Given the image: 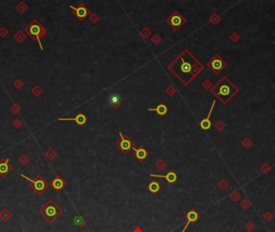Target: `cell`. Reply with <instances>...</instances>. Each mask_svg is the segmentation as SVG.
I'll return each mask as SVG.
<instances>
[{"label": "cell", "instance_id": "obj_1", "mask_svg": "<svg viewBox=\"0 0 275 232\" xmlns=\"http://www.w3.org/2000/svg\"><path fill=\"white\" fill-rule=\"evenodd\" d=\"M168 69L181 83L188 86L204 70V66L188 49H183Z\"/></svg>", "mask_w": 275, "mask_h": 232}, {"label": "cell", "instance_id": "obj_2", "mask_svg": "<svg viewBox=\"0 0 275 232\" xmlns=\"http://www.w3.org/2000/svg\"><path fill=\"white\" fill-rule=\"evenodd\" d=\"M210 90L223 105H226L239 92V89L226 76H224L213 86Z\"/></svg>", "mask_w": 275, "mask_h": 232}, {"label": "cell", "instance_id": "obj_3", "mask_svg": "<svg viewBox=\"0 0 275 232\" xmlns=\"http://www.w3.org/2000/svg\"><path fill=\"white\" fill-rule=\"evenodd\" d=\"M39 213L49 223H53L63 214V209L53 199H49L40 209Z\"/></svg>", "mask_w": 275, "mask_h": 232}, {"label": "cell", "instance_id": "obj_4", "mask_svg": "<svg viewBox=\"0 0 275 232\" xmlns=\"http://www.w3.org/2000/svg\"><path fill=\"white\" fill-rule=\"evenodd\" d=\"M24 32L27 33L33 41H38L40 49L41 50L44 49L40 40L43 37H44L45 35L47 34V31L37 20H34L32 23H29L28 27L24 29Z\"/></svg>", "mask_w": 275, "mask_h": 232}, {"label": "cell", "instance_id": "obj_5", "mask_svg": "<svg viewBox=\"0 0 275 232\" xmlns=\"http://www.w3.org/2000/svg\"><path fill=\"white\" fill-rule=\"evenodd\" d=\"M21 177L24 179L28 180L29 182V187L35 192L38 196L42 195L44 192L49 187V183L40 175H38L35 177V179H31L28 177L25 176L24 174H21Z\"/></svg>", "mask_w": 275, "mask_h": 232}, {"label": "cell", "instance_id": "obj_6", "mask_svg": "<svg viewBox=\"0 0 275 232\" xmlns=\"http://www.w3.org/2000/svg\"><path fill=\"white\" fill-rule=\"evenodd\" d=\"M227 66V62L219 54L213 56V58L207 63V66L216 75L221 73Z\"/></svg>", "mask_w": 275, "mask_h": 232}, {"label": "cell", "instance_id": "obj_7", "mask_svg": "<svg viewBox=\"0 0 275 232\" xmlns=\"http://www.w3.org/2000/svg\"><path fill=\"white\" fill-rule=\"evenodd\" d=\"M120 139L116 143L115 146L117 148L120 150L123 154L127 155L131 149H134L135 147V143L126 135H123L122 132H119Z\"/></svg>", "mask_w": 275, "mask_h": 232}, {"label": "cell", "instance_id": "obj_8", "mask_svg": "<svg viewBox=\"0 0 275 232\" xmlns=\"http://www.w3.org/2000/svg\"><path fill=\"white\" fill-rule=\"evenodd\" d=\"M166 22L174 30L178 31L181 27L185 24L187 20L178 11H175L169 17L167 18Z\"/></svg>", "mask_w": 275, "mask_h": 232}, {"label": "cell", "instance_id": "obj_9", "mask_svg": "<svg viewBox=\"0 0 275 232\" xmlns=\"http://www.w3.org/2000/svg\"><path fill=\"white\" fill-rule=\"evenodd\" d=\"M69 8L73 10V14L75 15L76 17L77 18V20L80 22H82L86 19L87 17H89L91 15V11L84 3H80V4H78L77 7H73V6L70 5Z\"/></svg>", "mask_w": 275, "mask_h": 232}, {"label": "cell", "instance_id": "obj_10", "mask_svg": "<svg viewBox=\"0 0 275 232\" xmlns=\"http://www.w3.org/2000/svg\"><path fill=\"white\" fill-rule=\"evenodd\" d=\"M200 215L198 213L195 209H190L188 210L185 215H184V218L187 220V223H186L185 227L183 229L182 232H185L187 228L188 227V226L190 224H195V222H197L198 220L200 219Z\"/></svg>", "mask_w": 275, "mask_h": 232}, {"label": "cell", "instance_id": "obj_11", "mask_svg": "<svg viewBox=\"0 0 275 232\" xmlns=\"http://www.w3.org/2000/svg\"><path fill=\"white\" fill-rule=\"evenodd\" d=\"M13 170V166L9 163V159L2 158L0 160V177L4 178Z\"/></svg>", "mask_w": 275, "mask_h": 232}, {"label": "cell", "instance_id": "obj_12", "mask_svg": "<svg viewBox=\"0 0 275 232\" xmlns=\"http://www.w3.org/2000/svg\"><path fill=\"white\" fill-rule=\"evenodd\" d=\"M49 185H50L51 187H52L56 192L59 193V192L61 191V190L66 186L67 183L63 180L62 177H60L59 175H56V176L51 181Z\"/></svg>", "mask_w": 275, "mask_h": 232}, {"label": "cell", "instance_id": "obj_13", "mask_svg": "<svg viewBox=\"0 0 275 232\" xmlns=\"http://www.w3.org/2000/svg\"><path fill=\"white\" fill-rule=\"evenodd\" d=\"M134 157L139 162H143L150 155V152L143 146H139L138 148H134Z\"/></svg>", "mask_w": 275, "mask_h": 232}, {"label": "cell", "instance_id": "obj_14", "mask_svg": "<svg viewBox=\"0 0 275 232\" xmlns=\"http://www.w3.org/2000/svg\"><path fill=\"white\" fill-rule=\"evenodd\" d=\"M58 120H60V121H74L79 126H83L88 121V119L84 114L80 112L73 118H60Z\"/></svg>", "mask_w": 275, "mask_h": 232}, {"label": "cell", "instance_id": "obj_15", "mask_svg": "<svg viewBox=\"0 0 275 232\" xmlns=\"http://www.w3.org/2000/svg\"><path fill=\"white\" fill-rule=\"evenodd\" d=\"M216 104V101L213 102V104H212V106H211L210 111L208 112V114L207 115L206 118L203 119L202 121L200 123V127L203 129V130H204V131H207L208 129H210V127H212V122L210 121V116L212 114V112H213V110L214 108V106H215Z\"/></svg>", "mask_w": 275, "mask_h": 232}, {"label": "cell", "instance_id": "obj_16", "mask_svg": "<svg viewBox=\"0 0 275 232\" xmlns=\"http://www.w3.org/2000/svg\"><path fill=\"white\" fill-rule=\"evenodd\" d=\"M150 177H161V178H165L167 182L169 184H173L175 183L178 179L177 175L173 171H169L166 175H157V174H150Z\"/></svg>", "mask_w": 275, "mask_h": 232}, {"label": "cell", "instance_id": "obj_17", "mask_svg": "<svg viewBox=\"0 0 275 232\" xmlns=\"http://www.w3.org/2000/svg\"><path fill=\"white\" fill-rule=\"evenodd\" d=\"M110 106H112V108L113 110L118 109L122 105L121 96L118 93H113V94H112L110 98Z\"/></svg>", "mask_w": 275, "mask_h": 232}, {"label": "cell", "instance_id": "obj_18", "mask_svg": "<svg viewBox=\"0 0 275 232\" xmlns=\"http://www.w3.org/2000/svg\"><path fill=\"white\" fill-rule=\"evenodd\" d=\"M168 107L166 106L165 104L163 103V102H161L157 106V107H155V108H149L148 109V111H155L156 113L159 114V116H163L165 115L167 112H168Z\"/></svg>", "mask_w": 275, "mask_h": 232}, {"label": "cell", "instance_id": "obj_19", "mask_svg": "<svg viewBox=\"0 0 275 232\" xmlns=\"http://www.w3.org/2000/svg\"><path fill=\"white\" fill-rule=\"evenodd\" d=\"M147 188L148 190H149L152 194H156L161 189L162 187H161V185H160L156 181H152V182H150V184L147 186Z\"/></svg>", "mask_w": 275, "mask_h": 232}, {"label": "cell", "instance_id": "obj_20", "mask_svg": "<svg viewBox=\"0 0 275 232\" xmlns=\"http://www.w3.org/2000/svg\"><path fill=\"white\" fill-rule=\"evenodd\" d=\"M44 156L48 160L52 161V160H53L55 159L56 157H57L58 153L57 151H56L54 148H49L44 152Z\"/></svg>", "mask_w": 275, "mask_h": 232}, {"label": "cell", "instance_id": "obj_21", "mask_svg": "<svg viewBox=\"0 0 275 232\" xmlns=\"http://www.w3.org/2000/svg\"><path fill=\"white\" fill-rule=\"evenodd\" d=\"M11 217H12V214L7 208H4L2 211L0 212V218L2 219L3 222H8Z\"/></svg>", "mask_w": 275, "mask_h": 232}, {"label": "cell", "instance_id": "obj_22", "mask_svg": "<svg viewBox=\"0 0 275 232\" xmlns=\"http://www.w3.org/2000/svg\"><path fill=\"white\" fill-rule=\"evenodd\" d=\"M14 38H15V41H17L18 43L22 44L27 39V35H26V33L23 31L20 30L18 31L14 35Z\"/></svg>", "mask_w": 275, "mask_h": 232}, {"label": "cell", "instance_id": "obj_23", "mask_svg": "<svg viewBox=\"0 0 275 232\" xmlns=\"http://www.w3.org/2000/svg\"><path fill=\"white\" fill-rule=\"evenodd\" d=\"M208 20H209L211 23H213V25H217L218 23L221 21V18H220V16L218 15L217 13H213L210 15V17H209Z\"/></svg>", "mask_w": 275, "mask_h": 232}, {"label": "cell", "instance_id": "obj_24", "mask_svg": "<svg viewBox=\"0 0 275 232\" xmlns=\"http://www.w3.org/2000/svg\"><path fill=\"white\" fill-rule=\"evenodd\" d=\"M15 8H16V10H17L20 14H23L25 11H27V10L28 9V7L25 3H23V1H21V2H20L19 4L15 7Z\"/></svg>", "mask_w": 275, "mask_h": 232}, {"label": "cell", "instance_id": "obj_25", "mask_svg": "<svg viewBox=\"0 0 275 232\" xmlns=\"http://www.w3.org/2000/svg\"><path fill=\"white\" fill-rule=\"evenodd\" d=\"M74 222H75V224L79 228H83V227H85L87 222L85 221V219H84L82 217H80V216H77V217L75 218V219H74Z\"/></svg>", "mask_w": 275, "mask_h": 232}, {"label": "cell", "instance_id": "obj_26", "mask_svg": "<svg viewBox=\"0 0 275 232\" xmlns=\"http://www.w3.org/2000/svg\"><path fill=\"white\" fill-rule=\"evenodd\" d=\"M229 198H230L233 202L237 203V202L241 198V194H240L237 190H235V191H233V193L229 195Z\"/></svg>", "mask_w": 275, "mask_h": 232}, {"label": "cell", "instance_id": "obj_27", "mask_svg": "<svg viewBox=\"0 0 275 232\" xmlns=\"http://www.w3.org/2000/svg\"><path fill=\"white\" fill-rule=\"evenodd\" d=\"M43 92H44V90H43L42 87L40 86H39V85H35V86L32 88V93L35 97H40V96L43 93Z\"/></svg>", "mask_w": 275, "mask_h": 232}, {"label": "cell", "instance_id": "obj_28", "mask_svg": "<svg viewBox=\"0 0 275 232\" xmlns=\"http://www.w3.org/2000/svg\"><path fill=\"white\" fill-rule=\"evenodd\" d=\"M139 33H140L141 36H142L143 39H145L146 40V39L149 38V36L151 35V33L152 32H151V31H150L147 27H144V28L139 32Z\"/></svg>", "mask_w": 275, "mask_h": 232}, {"label": "cell", "instance_id": "obj_29", "mask_svg": "<svg viewBox=\"0 0 275 232\" xmlns=\"http://www.w3.org/2000/svg\"><path fill=\"white\" fill-rule=\"evenodd\" d=\"M272 170V168L270 166V164L268 163H264V164L260 167V171L262 172L263 174H268L270 171Z\"/></svg>", "mask_w": 275, "mask_h": 232}, {"label": "cell", "instance_id": "obj_30", "mask_svg": "<svg viewBox=\"0 0 275 232\" xmlns=\"http://www.w3.org/2000/svg\"><path fill=\"white\" fill-rule=\"evenodd\" d=\"M240 206L244 210H248L250 207L252 206V203L249 202V200H248L247 198H245V199L242 200V202H240Z\"/></svg>", "mask_w": 275, "mask_h": 232}, {"label": "cell", "instance_id": "obj_31", "mask_svg": "<svg viewBox=\"0 0 275 232\" xmlns=\"http://www.w3.org/2000/svg\"><path fill=\"white\" fill-rule=\"evenodd\" d=\"M18 160H19V162H20L21 164H23V165H26L28 162L30 161V159H29V157H28L27 155H25V154H22V155L19 157Z\"/></svg>", "mask_w": 275, "mask_h": 232}, {"label": "cell", "instance_id": "obj_32", "mask_svg": "<svg viewBox=\"0 0 275 232\" xmlns=\"http://www.w3.org/2000/svg\"><path fill=\"white\" fill-rule=\"evenodd\" d=\"M89 20L91 23H93V24H95V23H98V21H99V20H100V16H99L97 13L93 12L89 16Z\"/></svg>", "mask_w": 275, "mask_h": 232}, {"label": "cell", "instance_id": "obj_33", "mask_svg": "<svg viewBox=\"0 0 275 232\" xmlns=\"http://www.w3.org/2000/svg\"><path fill=\"white\" fill-rule=\"evenodd\" d=\"M166 93L168 94V96H170V97H172V96L175 95V93H176V89L174 87L173 85H170V86H168V88L165 90Z\"/></svg>", "mask_w": 275, "mask_h": 232}, {"label": "cell", "instance_id": "obj_34", "mask_svg": "<svg viewBox=\"0 0 275 232\" xmlns=\"http://www.w3.org/2000/svg\"><path fill=\"white\" fill-rule=\"evenodd\" d=\"M256 228L255 224L253 223V222H251V221H249L245 223V229L247 230L248 232H252Z\"/></svg>", "mask_w": 275, "mask_h": 232}, {"label": "cell", "instance_id": "obj_35", "mask_svg": "<svg viewBox=\"0 0 275 232\" xmlns=\"http://www.w3.org/2000/svg\"><path fill=\"white\" fill-rule=\"evenodd\" d=\"M155 167H156L159 170L162 171V170H163V169L167 167V163H166L164 160H159L157 161V163L155 164Z\"/></svg>", "mask_w": 275, "mask_h": 232}, {"label": "cell", "instance_id": "obj_36", "mask_svg": "<svg viewBox=\"0 0 275 232\" xmlns=\"http://www.w3.org/2000/svg\"><path fill=\"white\" fill-rule=\"evenodd\" d=\"M214 127H215V128L218 131H221L225 128L226 125H225V123L221 121V120H218V121L214 124Z\"/></svg>", "mask_w": 275, "mask_h": 232}, {"label": "cell", "instance_id": "obj_37", "mask_svg": "<svg viewBox=\"0 0 275 232\" xmlns=\"http://www.w3.org/2000/svg\"><path fill=\"white\" fill-rule=\"evenodd\" d=\"M217 185L220 189L225 190V189L228 186V182L225 179H220V181H219V182L217 183Z\"/></svg>", "mask_w": 275, "mask_h": 232}, {"label": "cell", "instance_id": "obj_38", "mask_svg": "<svg viewBox=\"0 0 275 232\" xmlns=\"http://www.w3.org/2000/svg\"><path fill=\"white\" fill-rule=\"evenodd\" d=\"M201 86L204 90H211V88L213 87V83L211 82L208 79H205L204 81H203L202 84H201Z\"/></svg>", "mask_w": 275, "mask_h": 232}, {"label": "cell", "instance_id": "obj_39", "mask_svg": "<svg viewBox=\"0 0 275 232\" xmlns=\"http://www.w3.org/2000/svg\"><path fill=\"white\" fill-rule=\"evenodd\" d=\"M151 41H152V43L155 45H158V44H159L161 42H162V37L160 36L159 35H158V34H155L152 36L151 38Z\"/></svg>", "mask_w": 275, "mask_h": 232}, {"label": "cell", "instance_id": "obj_40", "mask_svg": "<svg viewBox=\"0 0 275 232\" xmlns=\"http://www.w3.org/2000/svg\"><path fill=\"white\" fill-rule=\"evenodd\" d=\"M229 39L233 41V43H237V42L240 39V36L237 32H233L230 35V36H229Z\"/></svg>", "mask_w": 275, "mask_h": 232}, {"label": "cell", "instance_id": "obj_41", "mask_svg": "<svg viewBox=\"0 0 275 232\" xmlns=\"http://www.w3.org/2000/svg\"><path fill=\"white\" fill-rule=\"evenodd\" d=\"M10 111H11V112L14 114H17L20 113V111H21V107H20L18 104L15 103V104H13V106L11 107Z\"/></svg>", "mask_w": 275, "mask_h": 232}, {"label": "cell", "instance_id": "obj_42", "mask_svg": "<svg viewBox=\"0 0 275 232\" xmlns=\"http://www.w3.org/2000/svg\"><path fill=\"white\" fill-rule=\"evenodd\" d=\"M273 217H274V215H273V213H271L270 211L265 212V214L263 215V218L265 219V221H267V222H270L273 218Z\"/></svg>", "mask_w": 275, "mask_h": 232}, {"label": "cell", "instance_id": "obj_43", "mask_svg": "<svg viewBox=\"0 0 275 232\" xmlns=\"http://www.w3.org/2000/svg\"><path fill=\"white\" fill-rule=\"evenodd\" d=\"M241 144L245 147V148H249L250 147L253 145V142H252L251 139H249V138H245V139L242 141Z\"/></svg>", "mask_w": 275, "mask_h": 232}, {"label": "cell", "instance_id": "obj_44", "mask_svg": "<svg viewBox=\"0 0 275 232\" xmlns=\"http://www.w3.org/2000/svg\"><path fill=\"white\" fill-rule=\"evenodd\" d=\"M23 85H24V84H23V82L20 79H17V80L14 82V84H13V86H14V87H15L16 90H21V89L23 88Z\"/></svg>", "mask_w": 275, "mask_h": 232}, {"label": "cell", "instance_id": "obj_45", "mask_svg": "<svg viewBox=\"0 0 275 232\" xmlns=\"http://www.w3.org/2000/svg\"><path fill=\"white\" fill-rule=\"evenodd\" d=\"M9 34V31L5 28V27H1L0 28V37L1 38H5L7 35Z\"/></svg>", "mask_w": 275, "mask_h": 232}, {"label": "cell", "instance_id": "obj_46", "mask_svg": "<svg viewBox=\"0 0 275 232\" xmlns=\"http://www.w3.org/2000/svg\"><path fill=\"white\" fill-rule=\"evenodd\" d=\"M12 125L14 127H15V128H20V127L23 126V121L20 119H15V120L12 122Z\"/></svg>", "mask_w": 275, "mask_h": 232}, {"label": "cell", "instance_id": "obj_47", "mask_svg": "<svg viewBox=\"0 0 275 232\" xmlns=\"http://www.w3.org/2000/svg\"><path fill=\"white\" fill-rule=\"evenodd\" d=\"M133 232H143V230H142L141 227H135L134 229L133 230Z\"/></svg>", "mask_w": 275, "mask_h": 232}]
</instances>
